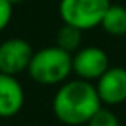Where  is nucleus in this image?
I'll return each instance as SVG.
<instances>
[{"instance_id":"f257e3e1","label":"nucleus","mask_w":126,"mask_h":126,"mask_svg":"<svg viewBox=\"0 0 126 126\" xmlns=\"http://www.w3.org/2000/svg\"><path fill=\"white\" fill-rule=\"evenodd\" d=\"M101 107L102 102L96 85L81 78L62 83L53 97V112L56 118L69 126L86 125Z\"/></svg>"},{"instance_id":"f03ea898","label":"nucleus","mask_w":126,"mask_h":126,"mask_svg":"<svg viewBox=\"0 0 126 126\" xmlns=\"http://www.w3.org/2000/svg\"><path fill=\"white\" fill-rule=\"evenodd\" d=\"M27 72L40 85H58L72 74V54L59 46H46L34 51Z\"/></svg>"},{"instance_id":"7ed1b4c3","label":"nucleus","mask_w":126,"mask_h":126,"mask_svg":"<svg viewBox=\"0 0 126 126\" xmlns=\"http://www.w3.org/2000/svg\"><path fill=\"white\" fill-rule=\"evenodd\" d=\"M110 5V0H61L59 15L65 24L89 31L101 26Z\"/></svg>"},{"instance_id":"20e7f679","label":"nucleus","mask_w":126,"mask_h":126,"mask_svg":"<svg viewBox=\"0 0 126 126\" xmlns=\"http://www.w3.org/2000/svg\"><path fill=\"white\" fill-rule=\"evenodd\" d=\"M109 67L107 53L97 46H83L72 54V72L81 80H97Z\"/></svg>"},{"instance_id":"39448f33","label":"nucleus","mask_w":126,"mask_h":126,"mask_svg":"<svg viewBox=\"0 0 126 126\" xmlns=\"http://www.w3.org/2000/svg\"><path fill=\"white\" fill-rule=\"evenodd\" d=\"M34 49L24 38H8L0 43V74L18 75L27 70Z\"/></svg>"},{"instance_id":"423d86ee","label":"nucleus","mask_w":126,"mask_h":126,"mask_svg":"<svg viewBox=\"0 0 126 126\" xmlns=\"http://www.w3.org/2000/svg\"><path fill=\"white\" fill-rule=\"evenodd\" d=\"M96 89L102 104H123L126 101V69L109 67L105 74L97 78Z\"/></svg>"},{"instance_id":"0eeeda50","label":"nucleus","mask_w":126,"mask_h":126,"mask_svg":"<svg viewBox=\"0 0 126 126\" xmlns=\"http://www.w3.org/2000/svg\"><path fill=\"white\" fill-rule=\"evenodd\" d=\"M24 105V89L15 75L0 74V118H11Z\"/></svg>"},{"instance_id":"6e6552de","label":"nucleus","mask_w":126,"mask_h":126,"mask_svg":"<svg viewBox=\"0 0 126 126\" xmlns=\"http://www.w3.org/2000/svg\"><path fill=\"white\" fill-rule=\"evenodd\" d=\"M101 27L113 37L126 34V8L121 5H110L102 18Z\"/></svg>"},{"instance_id":"1a4fd4ad","label":"nucleus","mask_w":126,"mask_h":126,"mask_svg":"<svg viewBox=\"0 0 126 126\" xmlns=\"http://www.w3.org/2000/svg\"><path fill=\"white\" fill-rule=\"evenodd\" d=\"M81 32H83L81 29L64 22L56 35V46L74 54L77 49L81 48Z\"/></svg>"},{"instance_id":"9d476101","label":"nucleus","mask_w":126,"mask_h":126,"mask_svg":"<svg viewBox=\"0 0 126 126\" xmlns=\"http://www.w3.org/2000/svg\"><path fill=\"white\" fill-rule=\"evenodd\" d=\"M88 126H120L118 117L109 109L101 107L86 123Z\"/></svg>"},{"instance_id":"9b49d317","label":"nucleus","mask_w":126,"mask_h":126,"mask_svg":"<svg viewBox=\"0 0 126 126\" xmlns=\"http://www.w3.org/2000/svg\"><path fill=\"white\" fill-rule=\"evenodd\" d=\"M13 16V3L10 0H0V32L8 27Z\"/></svg>"},{"instance_id":"f8f14e48","label":"nucleus","mask_w":126,"mask_h":126,"mask_svg":"<svg viewBox=\"0 0 126 126\" xmlns=\"http://www.w3.org/2000/svg\"><path fill=\"white\" fill-rule=\"evenodd\" d=\"M10 2H11L13 5H15V3H19V2H22V0H10Z\"/></svg>"}]
</instances>
